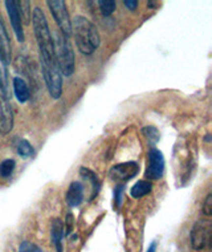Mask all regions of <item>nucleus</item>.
I'll return each mask as SVG.
<instances>
[{
	"mask_svg": "<svg viewBox=\"0 0 212 252\" xmlns=\"http://www.w3.org/2000/svg\"><path fill=\"white\" fill-rule=\"evenodd\" d=\"M66 203L70 207H78L84 200V185L81 182H72L66 191Z\"/></svg>",
	"mask_w": 212,
	"mask_h": 252,
	"instance_id": "9b49d317",
	"label": "nucleus"
},
{
	"mask_svg": "<svg viewBox=\"0 0 212 252\" xmlns=\"http://www.w3.org/2000/svg\"><path fill=\"white\" fill-rule=\"evenodd\" d=\"M72 35L80 52L84 55L94 53L101 44L100 33L97 27L85 16L77 15L72 20Z\"/></svg>",
	"mask_w": 212,
	"mask_h": 252,
	"instance_id": "f257e3e1",
	"label": "nucleus"
},
{
	"mask_svg": "<svg viewBox=\"0 0 212 252\" xmlns=\"http://www.w3.org/2000/svg\"><path fill=\"white\" fill-rule=\"evenodd\" d=\"M212 223L210 219H199L191 230V246L196 251L204 250L211 244Z\"/></svg>",
	"mask_w": 212,
	"mask_h": 252,
	"instance_id": "39448f33",
	"label": "nucleus"
},
{
	"mask_svg": "<svg viewBox=\"0 0 212 252\" xmlns=\"http://www.w3.org/2000/svg\"><path fill=\"white\" fill-rule=\"evenodd\" d=\"M0 53L8 65L11 63V59H12V51H11V40H9V36L7 33V30H5L1 15H0Z\"/></svg>",
	"mask_w": 212,
	"mask_h": 252,
	"instance_id": "f8f14e48",
	"label": "nucleus"
},
{
	"mask_svg": "<svg viewBox=\"0 0 212 252\" xmlns=\"http://www.w3.org/2000/svg\"><path fill=\"white\" fill-rule=\"evenodd\" d=\"M123 4H125L126 8H129L130 11H135L137 7H138V1H137V0H125Z\"/></svg>",
	"mask_w": 212,
	"mask_h": 252,
	"instance_id": "a878e982",
	"label": "nucleus"
},
{
	"mask_svg": "<svg viewBox=\"0 0 212 252\" xmlns=\"http://www.w3.org/2000/svg\"><path fill=\"white\" fill-rule=\"evenodd\" d=\"M122 192H123V185H120V186L116 187L114 190V196H116V202H117V207L121 206V196Z\"/></svg>",
	"mask_w": 212,
	"mask_h": 252,
	"instance_id": "393cba45",
	"label": "nucleus"
},
{
	"mask_svg": "<svg viewBox=\"0 0 212 252\" xmlns=\"http://www.w3.org/2000/svg\"><path fill=\"white\" fill-rule=\"evenodd\" d=\"M116 5H117V3L114 0H100L98 1L100 11L102 13V16H105V18H109L116 11Z\"/></svg>",
	"mask_w": 212,
	"mask_h": 252,
	"instance_id": "412c9836",
	"label": "nucleus"
},
{
	"mask_svg": "<svg viewBox=\"0 0 212 252\" xmlns=\"http://www.w3.org/2000/svg\"><path fill=\"white\" fill-rule=\"evenodd\" d=\"M4 4L5 8H7V13H8L9 22H11V26L13 28V32H15V36H16L18 41L23 43L24 41V31H23L22 19H20V15H19L16 1L15 0H7Z\"/></svg>",
	"mask_w": 212,
	"mask_h": 252,
	"instance_id": "9d476101",
	"label": "nucleus"
},
{
	"mask_svg": "<svg viewBox=\"0 0 212 252\" xmlns=\"http://www.w3.org/2000/svg\"><path fill=\"white\" fill-rule=\"evenodd\" d=\"M16 5H18L19 15H20V19H22V23L24 22V24L30 26V3L27 1V0H23V1H16Z\"/></svg>",
	"mask_w": 212,
	"mask_h": 252,
	"instance_id": "f3484780",
	"label": "nucleus"
},
{
	"mask_svg": "<svg viewBox=\"0 0 212 252\" xmlns=\"http://www.w3.org/2000/svg\"><path fill=\"white\" fill-rule=\"evenodd\" d=\"M155 248H156V243H155V242H152L151 246L149 247L148 252H155Z\"/></svg>",
	"mask_w": 212,
	"mask_h": 252,
	"instance_id": "c85d7f7f",
	"label": "nucleus"
},
{
	"mask_svg": "<svg viewBox=\"0 0 212 252\" xmlns=\"http://www.w3.org/2000/svg\"><path fill=\"white\" fill-rule=\"evenodd\" d=\"M139 166L135 162H125V163H120V165L113 166L110 170V177L114 181H122L126 182L133 177L138 174Z\"/></svg>",
	"mask_w": 212,
	"mask_h": 252,
	"instance_id": "1a4fd4ad",
	"label": "nucleus"
},
{
	"mask_svg": "<svg viewBox=\"0 0 212 252\" xmlns=\"http://www.w3.org/2000/svg\"><path fill=\"white\" fill-rule=\"evenodd\" d=\"M19 252H43V251H41V248H40L39 246H36L35 243H30V242L26 240V242H23V243L20 244Z\"/></svg>",
	"mask_w": 212,
	"mask_h": 252,
	"instance_id": "5701e85b",
	"label": "nucleus"
},
{
	"mask_svg": "<svg viewBox=\"0 0 212 252\" xmlns=\"http://www.w3.org/2000/svg\"><path fill=\"white\" fill-rule=\"evenodd\" d=\"M0 85L4 89V92H8V72H7V63L4 61L1 53H0Z\"/></svg>",
	"mask_w": 212,
	"mask_h": 252,
	"instance_id": "aec40b11",
	"label": "nucleus"
},
{
	"mask_svg": "<svg viewBox=\"0 0 212 252\" xmlns=\"http://www.w3.org/2000/svg\"><path fill=\"white\" fill-rule=\"evenodd\" d=\"M13 129V113L9 104L8 94L0 85V133L8 134Z\"/></svg>",
	"mask_w": 212,
	"mask_h": 252,
	"instance_id": "0eeeda50",
	"label": "nucleus"
},
{
	"mask_svg": "<svg viewBox=\"0 0 212 252\" xmlns=\"http://www.w3.org/2000/svg\"><path fill=\"white\" fill-rule=\"evenodd\" d=\"M72 230H73V215L68 214V217H66V234H70Z\"/></svg>",
	"mask_w": 212,
	"mask_h": 252,
	"instance_id": "bb28decb",
	"label": "nucleus"
},
{
	"mask_svg": "<svg viewBox=\"0 0 212 252\" xmlns=\"http://www.w3.org/2000/svg\"><path fill=\"white\" fill-rule=\"evenodd\" d=\"M80 175L83 177L84 179H87V181H89L91 185V199H94L95 195L98 194V191H100V187H101V182L100 179H98V177H97V174L95 173H93L91 170L87 169V167H81L80 169Z\"/></svg>",
	"mask_w": 212,
	"mask_h": 252,
	"instance_id": "2eb2a0df",
	"label": "nucleus"
},
{
	"mask_svg": "<svg viewBox=\"0 0 212 252\" xmlns=\"http://www.w3.org/2000/svg\"><path fill=\"white\" fill-rule=\"evenodd\" d=\"M40 65L49 94L55 100H59L62 94V74L57 65L56 57L40 59Z\"/></svg>",
	"mask_w": 212,
	"mask_h": 252,
	"instance_id": "20e7f679",
	"label": "nucleus"
},
{
	"mask_svg": "<svg viewBox=\"0 0 212 252\" xmlns=\"http://www.w3.org/2000/svg\"><path fill=\"white\" fill-rule=\"evenodd\" d=\"M142 133L145 134V137L149 139V142L151 145H155L160 138L159 131H158V129L154 127V126H146V127H143Z\"/></svg>",
	"mask_w": 212,
	"mask_h": 252,
	"instance_id": "4be33fe9",
	"label": "nucleus"
},
{
	"mask_svg": "<svg viewBox=\"0 0 212 252\" xmlns=\"http://www.w3.org/2000/svg\"><path fill=\"white\" fill-rule=\"evenodd\" d=\"M53 44H55V56H56L59 69L62 76L69 77L76 69V56L69 37H66L62 33H56Z\"/></svg>",
	"mask_w": 212,
	"mask_h": 252,
	"instance_id": "f03ea898",
	"label": "nucleus"
},
{
	"mask_svg": "<svg viewBox=\"0 0 212 252\" xmlns=\"http://www.w3.org/2000/svg\"><path fill=\"white\" fill-rule=\"evenodd\" d=\"M13 93L18 98V101L20 104H26L27 101L30 98V88L27 85V83L20 77L13 78Z\"/></svg>",
	"mask_w": 212,
	"mask_h": 252,
	"instance_id": "ddd939ff",
	"label": "nucleus"
},
{
	"mask_svg": "<svg viewBox=\"0 0 212 252\" xmlns=\"http://www.w3.org/2000/svg\"><path fill=\"white\" fill-rule=\"evenodd\" d=\"M158 3H155V1H149L148 3V7L149 8H156V7H158Z\"/></svg>",
	"mask_w": 212,
	"mask_h": 252,
	"instance_id": "cd10ccee",
	"label": "nucleus"
},
{
	"mask_svg": "<svg viewBox=\"0 0 212 252\" xmlns=\"http://www.w3.org/2000/svg\"><path fill=\"white\" fill-rule=\"evenodd\" d=\"M202 213H203L204 217H207V218H210L212 215V194H208L206 200H204Z\"/></svg>",
	"mask_w": 212,
	"mask_h": 252,
	"instance_id": "b1692460",
	"label": "nucleus"
},
{
	"mask_svg": "<svg viewBox=\"0 0 212 252\" xmlns=\"http://www.w3.org/2000/svg\"><path fill=\"white\" fill-rule=\"evenodd\" d=\"M149 165L146 169V178L148 179H159L163 175L165 171V157L162 154L160 150L155 148L150 149L148 154Z\"/></svg>",
	"mask_w": 212,
	"mask_h": 252,
	"instance_id": "6e6552de",
	"label": "nucleus"
},
{
	"mask_svg": "<svg viewBox=\"0 0 212 252\" xmlns=\"http://www.w3.org/2000/svg\"><path fill=\"white\" fill-rule=\"evenodd\" d=\"M47 4L56 20L57 26L60 28L61 33L66 37L72 36V19H70L64 0H48Z\"/></svg>",
	"mask_w": 212,
	"mask_h": 252,
	"instance_id": "423d86ee",
	"label": "nucleus"
},
{
	"mask_svg": "<svg viewBox=\"0 0 212 252\" xmlns=\"http://www.w3.org/2000/svg\"><path fill=\"white\" fill-rule=\"evenodd\" d=\"M51 235H52V242L56 247L57 252H62V236H64V223L61 219L56 218L53 219L51 224Z\"/></svg>",
	"mask_w": 212,
	"mask_h": 252,
	"instance_id": "4468645a",
	"label": "nucleus"
},
{
	"mask_svg": "<svg viewBox=\"0 0 212 252\" xmlns=\"http://www.w3.org/2000/svg\"><path fill=\"white\" fill-rule=\"evenodd\" d=\"M15 166H16V162L13 159H4L0 163V177L4 179L9 178L15 170Z\"/></svg>",
	"mask_w": 212,
	"mask_h": 252,
	"instance_id": "6ab92c4d",
	"label": "nucleus"
},
{
	"mask_svg": "<svg viewBox=\"0 0 212 252\" xmlns=\"http://www.w3.org/2000/svg\"><path fill=\"white\" fill-rule=\"evenodd\" d=\"M151 190H152L151 182H149V181H138V182L135 183L134 186L131 187V190H130V195L133 196V198H135V199H138V198H142V196L150 194Z\"/></svg>",
	"mask_w": 212,
	"mask_h": 252,
	"instance_id": "dca6fc26",
	"label": "nucleus"
},
{
	"mask_svg": "<svg viewBox=\"0 0 212 252\" xmlns=\"http://www.w3.org/2000/svg\"><path fill=\"white\" fill-rule=\"evenodd\" d=\"M32 26H33V32H35L36 41H37V47H39V53L55 52V44H53V37L49 31L47 18L39 7L33 9Z\"/></svg>",
	"mask_w": 212,
	"mask_h": 252,
	"instance_id": "7ed1b4c3",
	"label": "nucleus"
},
{
	"mask_svg": "<svg viewBox=\"0 0 212 252\" xmlns=\"http://www.w3.org/2000/svg\"><path fill=\"white\" fill-rule=\"evenodd\" d=\"M16 150H18V154L20 157H22V158H24V159H26V158H30V157H32L33 156V148H32V145L30 144V142H28V141H27V139H20V141H19V144H18V149H16Z\"/></svg>",
	"mask_w": 212,
	"mask_h": 252,
	"instance_id": "a211bd4d",
	"label": "nucleus"
}]
</instances>
